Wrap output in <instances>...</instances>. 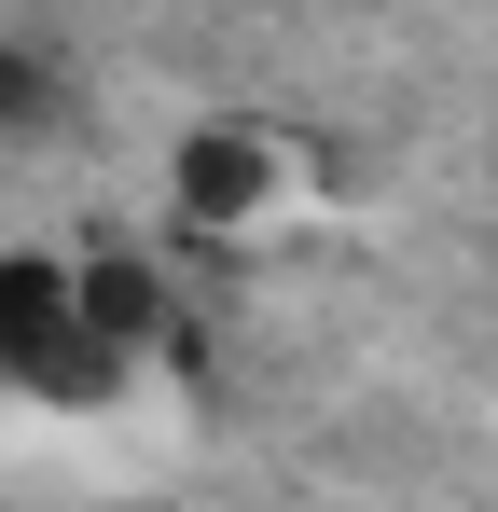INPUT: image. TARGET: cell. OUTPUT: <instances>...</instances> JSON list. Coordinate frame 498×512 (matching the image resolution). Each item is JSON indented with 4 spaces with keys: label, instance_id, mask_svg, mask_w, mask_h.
Listing matches in <instances>:
<instances>
[{
    "label": "cell",
    "instance_id": "cell-1",
    "mask_svg": "<svg viewBox=\"0 0 498 512\" xmlns=\"http://www.w3.org/2000/svg\"><path fill=\"white\" fill-rule=\"evenodd\" d=\"M111 374H125V346L97 333L83 263L0 250V388H28V402H97Z\"/></svg>",
    "mask_w": 498,
    "mask_h": 512
},
{
    "label": "cell",
    "instance_id": "cell-2",
    "mask_svg": "<svg viewBox=\"0 0 498 512\" xmlns=\"http://www.w3.org/2000/svg\"><path fill=\"white\" fill-rule=\"evenodd\" d=\"M166 180H180V222L236 236V222H263V194H277V139H263V125H194V139L166 153Z\"/></svg>",
    "mask_w": 498,
    "mask_h": 512
},
{
    "label": "cell",
    "instance_id": "cell-3",
    "mask_svg": "<svg viewBox=\"0 0 498 512\" xmlns=\"http://www.w3.org/2000/svg\"><path fill=\"white\" fill-rule=\"evenodd\" d=\"M83 305H97V333L125 346V360H139V346H166V277H153V263H125V250L83 263Z\"/></svg>",
    "mask_w": 498,
    "mask_h": 512
}]
</instances>
